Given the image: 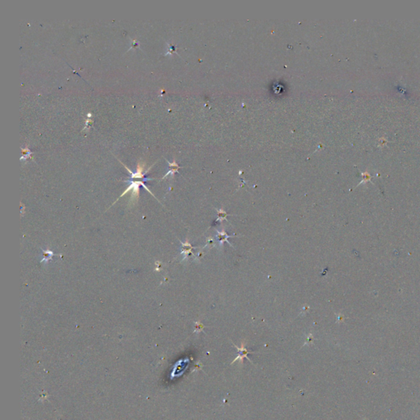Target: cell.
<instances>
[{"mask_svg":"<svg viewBox=\"0 0 420 420\" xmlns=\"http://www.w3.org/2000/svg\"><path fill=\"white\" fill-rule=\"evenodd\" d=\"M44 254H46V258H44L43 260H41V262H44V261H48V260H49L50 259H51V257L53 256V254H54V253H53L52 251H49V250H46V251H44Z\"/></svg>","mask_w":420,"mask_h":420,"instance_id":"obj_1","label":"cell"},{"mask_svg":"<svg viewBox=\"0 0 420 420\" xmlns=\"http://www.w3.org/2000/svg\"><path fill=\"white\" fill-rule=\"evenodd\" d=\"M91 113H88V117H90Z\"/></svg>","mask_w":420,"mask_h":420,"instance_id":"obj_2","label":"cell"}]
</instances>
